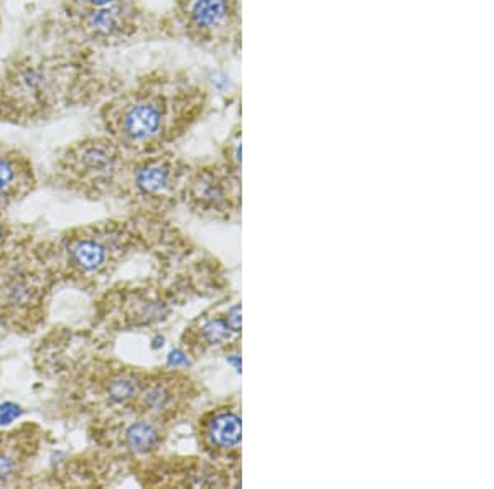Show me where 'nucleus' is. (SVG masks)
<instances>
[{
	"label": "nucleus",
	"instance_id": "obj_1",
	"mask_svg": "<svg viewBox=\"0 0 494 489\" xmlns=\"http://www.w3.org/2000/svg\"><path fill=\"white\" fill-rule=\"evenodd\" d=\"M160 113L152 104H135L127 111L124 117V128L132 139H147L160 127Z\"/></svg>",
	"mask_w": 494,
	"mask_h": 489
},
{
	"label": "nucleus",
	"instance_id": "obj_2",
	"mask_svg": "<svg viewBox=\"0 0 494 489\" xmlns=\"http://www.w3.org/2000/svg\"><path fill=\"white\" fill-rule=\"evenodd\" d=\"M208 439L218 448H233L240 441V419L233 412L218 414L208 425Z\"/></svg>",
	"mask_w": 494,
	"mask_h": 489
},
{
	"label": "nucleus",
	"instance_id": "obj_3",
	"mask_svg": "<svg viewBox=\"0 0 494 489\" xmlns=\"http://www.w3.org/2000/svg\"><path fill=\"white\" fill-rule=\"evenodd\" d=\"M71 257L78 267L86 272H93L104 264L106 249L93 239H81L71 247Z\"/></svg>",
	"mask_w": 494,
	"mask_h": 489
},
{
	"label": "nucleus",
	"instance_id": "obj_4",
	"mask_svg": "<svg viewBox=\"0 0 494 489\" xmlns=\"http://www.w3.org/2000/svg\"><path fill=\"white\" fill-rule=\"evenodd\" d=\"M227 15L226 0H198L193 7V21L201 28H214L222 23Z\"/></svg>",
	"mask_w": 494,
	"mask_h": 489
},
{
	"label": "nucleus",
	"instance_id": "obj_5",
	"mask_svg": "<svg viewBox=\"0 0 494 489\" xmlns=\"http://www.w3.org/2000/svg\"><path fill=\"white\" fill-rule=\"evenodd\" d=\"M158 439H160V433L157 427L149 422L132 423L126 432L127 447L135 453H147L158 443Z\"/></svg>",
	"mask_w": 494,
	"mask_h": 489
},
{
	"label": "nucleus",
	"instance_id": "obj_6",
	"mask_svg": "<svg viewBox=\"0 0 494 489\" xmlns=\"http://www.w3.org/2000/svg\"><path fill=\"white\" fill-rule=\"evenodd\" d=\"M169 170L162 166H145L137 173V186L145 193H160L169 186Z\"/></svg>",
	"mask_w": 494,
	"mask_h": 489
},
{
	"label": "nucleus",
	"instance_id": "obj_7",
	"mask_svg": "<svg viewBox=\"0 0 494 489\" xmlns=\"http://www.w3.org/2000/svg\"><path fill=\"white\" fill-rule=\"evenodd\" d=\"M137 394V383L132 377L119 376L107 384V396L115 404H124Z\"/></svg>",
	"mask_w": 494,
	"mask_h": 489
},
{
	"label": "nucleus",
	"instance_id": "obj_8",
	"mask_svg": "<svg viewBox=\"0 0 494 489\" xmlns=\"http://www.w3.org/2000/svg\"><path fill=\"white\" fill-rule=\"evenodd\" d=\"M111 162H113V155L109 153V150L101 147V145L88 147L83 153V163L91 170L101 171L109 169Z\"/></svg>",
	"mask_w": 494,
	"mask_h": 489
},
{
	"label": "nucleus",
	"instance_id": "obj_9",
	"mask_svg": "<svg viewBox=\"0 0 494 489\" xmlns=\"http://www.w3.org/2000/svg\"><path fill=\"white\" fill-rule=\"evenodd\" d=\"M91 25L97 32L111 33L117 28L119 25V12L115 8H101V10L94 12L91 17Z\"/></svg>",
	"mask_w": 494,
	"mask_h": 489
},
{
	"label": "nucleus",
	"instance_id": "obj_10",
	"mask_svg": "<svg viewBox=\"0 0 494 489\" xmlns=\"http://www.w3.org/2000/svg\"><path fill=\"white\" fill-rule=\"evenodd\" d=\"M201 333H203L205 340H208L209 343H221L231 336V328L222 320H209L201 328Z\"/></svg>",
	"mask_w": 494,
	"mask_h": 489
},
{
	"label": "nucleus",
	"instance_id": "obj_11",
	"mask_svg": "<svg viewBox=\"0 0 494 489\" xmlns=\"http://www.w3.org/2000/svg\"><path fill=\"white\" fill-rule=\"evenodd\" d=\"M21 415V407L15 402H2L0 404V427L12 425Z\"/></svg>",
	"mask_w": 494,
	"mask_h": 489
},
{
	"label": "nucleus",
	"instance_id": "obj_12",
	"mask_svg": "<svg viewBox=\"0 0 494 489\" xmlns=\"http://www.w3.org/2000/svg\"><path fill=\"white\" fill-rule=\"evenodd\" d=\"M169 392H167L163 387H153L152 390H149L147 396L144 397L145 405L150 407V409H163L169 402Z\"/></svg>",
	"mask_w": 494,
	"mask_h": 489
},
{
	"label": "nucleus",
	"instance_id": "obj_13",
	"mask_svg": "<svg viewBox=\"0 0 494 489\" xmlns=\"http://www.w3.org/2000/svg\"><path fill=\"white\" fill-rule=\"evenodd\" d=\"M14 178L15 170L14 166H12V163L6 160V158H0V191L14 182Z\"/></svg>",
	"mask_w": 494,
	"mask_h": 489
},
{
	"label": "nucleus",
	"instance_id": "obj_14",
	"mask_svg": "<svg viewBox=\"0 0 494 489\" xmlns=\"http://www.w3.org/2000/svg\"><path fill=\"white\" fill-rule=\"evenodd\" d=\"M167 363H169V366L171 367H182V366H190L191 361L190 358H188L187 353H183L182 349H173L170 351L169 356H167Z\"/></svg>",
	"mask_w": 494,
	"mask_h": 489
},
{
	"label": "nucleus",
	"instance_id": "obj_15",
	"mask_svg": "<svg viewBox=\"0 0 494 489\" xmlns=\"http://www.w3.org/2000/svg\"><path fill=\"white\" fill-rule=\"evenodd\" d=\"M14 470H15L14 460H12L7 453L0 452V481L10 478L12 473H14Z\"/></svg>",
	"mask_w": 494,
	"mask_h": 489
},
{
	"label": "nucleus",
	"instance_id": "obj_16",
	"mask_svg": "<svg viewBox=\"0 0 494 489\" xmlns=\"http://www.w3.org/2000/svg\"><path fill=\"white\" fill-rule=\"evenodd\" d=\"M227 326L231 328V332L239 333L240 332V307L236 305L227 311V318H226Z\"/></svg>",
	"mask_w": 494,
	"mask_h": 489
},
{
	"label": "nucleus",
	"instance_id": "obj_17",
	"mask_svg": "<svg viewBox=\"0 0 494 489\" xmlns=\"http://www.w3.org/2000/svg\"><path fill=\"white\" fill-rule=\"evenodd\" d=\"M163 343H165V338L163 336H155L152 340V347L153 349H158V347H162L163 346Z\"/></svg>",
	"mask_w": 494,
	"mask_h": 489
},
{
	"label": "nucleus",
	"instance_id": "obj_18",
	"mask_svg": "<svg viewBox=\"0 0 494 489\" xmlns=\"http://www.w3.org/2000/svg\"><path fill=\"white\" fill-rule=\"evenodd\" d=\"M227 361L234 364L236 371H240V358H239V356H236V354H234V358H233V356H229V358H227Z\"/></svg>",
	"mask_w": 494,
	"mask_h": 489
},
{
	"label": "nucleus",
	"instance_id": "obj_19",
	"mask_svg": "<svg viewBox=\"0 0 494 489\" xmlns=\"http://www.w3.org/2000/svg\"><path fill=\"white\" fill-rule=\"evenodd\" d=\"M89 2L94 3V6H97V7H106V6H109L113 0H89Z\"/></svg>",
	"mask_w": 494,
	"mask_h": 489
},
{
	"label": "nucleus",
	"instance_id": "obj_20",
	"mask_svg": "<svg viewBox=\"0 0 494 489\" xmlns=\"http://www.w3.org/2000/svg\"><path fill=\"white\" fill-rule=\"evenodd\" d=\"M2 239H3V227L0 224V241H2Z\"/></svg>",
	"mask_w": 494,
	"mask_h": 489
}]
</instances>
